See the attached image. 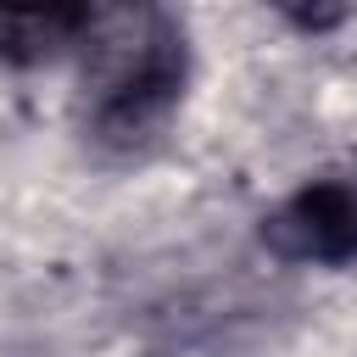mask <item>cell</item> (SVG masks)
Listing matches in <instances>:
<instances>
[{
    "mask_svg": "<svg viewBox=\"0 0 357 357\" xmlns=\"http://www.w3.org/2000/svg\"><path fill=\"white\" fill-rule=\"evenodd\" d=\"M89 117L106 139L151 134L184 84V33L156 0H89L73 39Z\"/></svg>",
    "mask_w": 357,
    "mask_h": 357,
    "instance_id": "obj_1",
    "label": "cell"
},
{
    "mask_svg": "<svg viewBox=\"0 0 357 357\" xmlns=\"http://www.w3.org/2000/svg\"><path fill=\"white\" fill-rule=\"evenodd\" d=\"M268 245L290 262H351L357 257V178L301 184L268 218Z\"/></svg>",
    "mask_w": 357,
    "mask_h": 357,
    "instance_id": "obj_2",
    "label": "cell"
},
{
    "mask_svg": "<svg viewBox=\"0 0 357 357\" xmlns=\"http://www.w3.org/2000/svg\"><path fill=\"white\" fill-rule=\"evenodd\" d=\"M279 17H290L296 28H329L340 11H346V0H268Z\"/></svg>",
    "mask_w": 357,
    "mask_h": 357,
    "instance_id": "obj_3",
    "label": "cell"
}]
</instances>
